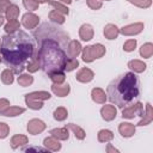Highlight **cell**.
Segmentation results:
<instances>
[{
  "instance_id": "cell-1",
  "label": "cell",
  "mask_w": 153,
  "mask_h": 153,
  "mask_svg": "<svg viewBox=\"0 0 153 153\" xmlns=\"http://www.w3.org/2000/svg\"><path fill=\"white\" fill-rule=\"evenodd\" d=\"M35 37L38 42V48L35 54L39 66L47 74L65 71L67 49L69 37L61 29L53 24L44 23L36 31Z\"/></svg>"
},
{
  "instance_id": "cell-2",
  "label": "cell",
  "mask_w": 153,
  "mask_h": 153,
  "mask_svg": "<svg viewBox=\"0 0 153 153\" xmlns=\"http://www.w3.org/2000/svg\"><path fill=\"white\" fill-rule=\"evenodd\" d=\"M0 51L4 62L12 68V72L19 74L26 68V62L33 56L35 41L25 31L16 30L2 37Z\"/></svg>"
},
{
  "instance_id": "cell-3",
  "label": "cell",
  "mask_w": 153,
  "mask_h": 153,
  "mask_svg": "<svg viewBox=\"0 0 153 153\" xmlns=\"http://www.w3.org/2000/svg\"><path fill=\"white\" fill-rule=\"evenodd\" d=\"M106 92L110 102L123 109L139 100L141 93L140 79L133 72L121 74L109 84Z\"/></svg>"
},
{
  "instance_id": "cell-4",
  "label": "cell",
  "mask_w": 153,
  "mask_h": 153,
  "mask_svg": "<svg viewBox=\"0 0 153 153\" xmlns=\"http://www.w3.org/2000/svg\"><path fill=\"white\" fill-rule=\"evenodd\" d=\"M105 54V48L102 44H93L84 48L82 50V60L86 62H91L94 59H99Z\"/></svg>"
},
{
  "instance_id": "cell-5",
  "label": "cell",
  "mask_w": 153,
  "mask_h": 153,
  "mask_svg": "<svg viewBox=\"0 0 153 153\" xmlns=\"http://www.w3.org/2000/svg\"><path fill=\"white\" fill-rule=\"evenodd\" d=\"M142 115H143V106L141 103H135L134 105H130L129 108H126L122 111L123 118H133L135 116H142Z\"/></svg>"
},
{
  "instance_id": "cell-6",
  "label": "cell",
  "mask_w": 153,
  "mask_h": 153,
  "mask_svg": "<svg viewBox=\"0 0 153 153\" xmlns=\"http://www.w3.org/2000/svg\"><path fill=\"white\" fill-rule=\"evenodd\" d=\"M44 129H45V124L41 120L33 118V120L29 121V123H27V131L32 135H36V134L43 131Z\"/></svg>"
},
{
  "instance_id": "cell-7",
  "label": "cell",
  "mask_w": 153,
  "mask_h": 153,
  "mask_svg": "<svg viewBox=\"0 0 153 153\" xmlns=\"http://www.w3.org/2000/svg\"><path fill=\"white\" fill-rule=\"evenodd\" d=\"M22 24L26 29H35L38 25V17L33 13H25L22 19Z\"/></svg>"
},
{
  "instance_id": "cell-8",
  "label": "cell",
  "mask_w": 153,
  "mask_h": 153,
  "mask_svg": "<svg viewBox=\"0 0 153 153\" xmlns=\"http://www.w3.org/2000/svg\"><path fill=\"white\" fill-rule=\"evenodd\" d=\"M143 30V24L142 23H135V24H130L127 26H123L121 29V32L126 36H131V35H136L140 33Z\"/></svg>"
},
{
  "instance_id": "cell-9",
  "label": "cell",
  "mask_w": 153,
  "mask_h": 153,
  "mask_svg": "<svg viewBox=\"0 0 153 153\" xmlns=\"http://www.w3.org/2000/svg\"><path fill=\"white\" fill-rule=\"evenodd\" d=\"M81 51V45L78 41H71L68 43V47L66 49V54H67V57H71V59H75Z\"/></svg>"
},
{
  "instance_id": "cell-10",
  "label": "cell",
  "mask_w": 153,
  "mask_h": 153,
  "mask_svg": "<svg viewBox=\"0 0 153 153\" xmlns=\"http://www.w3.org/2000/svg\"><path fill=\"white\" fill-rule=\"evenodd\" d=\"M93 76H94V74L90 68H82L75 75L76 80L80 81V82H88V81H91L93 79Z\"/></svg>"
},
{
  "instance_id": "cell-11",
  "label": "cell",
  "mask_w": 153,
  "mask_h": 153,
  "mask_svg": "<svg viewBox=\"0 0 153 153\" xmlns=\"http://www.w3.org/2000/svg\"><path fill=\"white\" fill-rule=\"evenodd\" d=\"M100 114H102V117L105 121H111L116 117L117 111H116L115 106H112V105H104L100 110Z\"/></svg>"
},
{
  "instance_id": "cell-12",
  "label": "cell",
  "mask_w": 153,
  "mask_h": 153,
  "mask_svg": "<svg viewBox=\"0 0 153 153\" xmlns=\"http://www.w3.org/2000/svg\"><path fill=\"white\" fill-rule=\"evenodd\" d=\"M118 130L121 133L122 136L124 137H129V136H133L134 133H135V126L131 124V123H121L120 127H118Z\"/></svg>"
},
{
  "instance_id": "cell-13",
  "label": "cell",
  "mask_w": 153,
  "mask_h": 153,
  "mask_svg": "<svg viewBox=\"0 0 153 153\" xmlns=\"http://www.w3.org/2000/svg\"><path fill=\"white\" fill-rule=\"evenodd\" d=\"M120 33V30L116 25L114 24H108L105 27H104V36L108 38V39H115Z\"/></svg>"
},
{
  "instance_id": "cell-14",
  "label": "cell",
  "mask_w": 153,
  "mask_h": 153,
  "mask_svg": "<svg viewBox=\"0 0 153 153\" xmlns=\"http://www.w3.org/2000/svg\"><path fill=\"white\" fill-rule=\"evenodd\" d=\"M79 35L81 37V39L84 41H90L93 37V29L90 24H84L80 30H79Z\"/></svg>"
},
{
  "instance_id": "cell-15",
  "label": "cell",
  "mask_w": 153,
  "mask_h": 153,
  "mask_svg": "<svg viewBox=\"0 0 153 153\" xmlns=\"http://www.w3.org/2000/svg\"><path fill=\"white\" fill-rule=\"evenodd\" d=\"M51 91H53L56 96H59V97H65V96H67L68 92H69V85H68V84H66V85L54 84V85L51 86Z\"/></svg>"
},
{
  "instance_id": "cell-16",
  "label": "cell",
  "mask_w": 153,
  "mask_h": 153,
  "mask_svg": "<svg viewBox=\"0 0 153 153\" xmlns=\"http://www.w3.org/2000/svg\"><path fill=\"white\" fill-rule=\"evenodd\" d=\"M50 134H51L53 137H55L57 140H67L68 136H69L67 127L66 128H56V129H53V130H50Z\"/></svg>"
},
{
  "instance_id": "cell-17",
  "label": "cell",
  "mask_w": 153,
  "mask_h": 153,
  "mask_svg": "<svg viewBox=\"0 0 153 153\" xmlns=\"http://www.w3.org/2000/svg\"><path fill=\"white\" fill-rule=\"evenodd\" d=\"M92 99L96 102V103H99V104H103L105 103V99H106V96H105V92L99 88V87H96L92 90Z\"/></svg>"
},
{
  "instance_id": "cell-18",
  "label": "cell",
  "mask_w": 153,
  "mask_h": 153,
  "mask_svg": "<svg viewBox=\"0 0 153 153\" xmlns=\"http://www.w3.org/2000/svg\"><path fill=\"white\" fill-rule=\"evenodd\" d=\"M25 98H30V99H37V100H45L50 98V93L45 92V91H38V92H32V93H27L25 96Z\"/></svg>"
},
{
  "instance_id": "cell-19",
  "label": "cell",
  "mask_w": 153,
  "mask_h": 153,
  "mask_svg": "<svg viewBox=\"0 0 153 153\" xmlns=\"http://www.w3.org/2000/svg\"><path fill=\"white\" fill-rule=\"evenodd\" d=\"M152 120H153L152 108H151V104H147V105H146V114L143 112V115H142V120L137 123V126H146V124H148Z\"/></svg>"
},
{
  "instance_id": "cell-20",
  "label": "cell",
  "mask_w": 153,
  "mask_h": 153,
  "mask_svg": "<svg viewBox=\"0 0 153 153\" xmlns=\"http://www.w3.org/2000/svg\"><path fill=\"white\" fill-rule=\"evenodd\" d=\"M44 146L48 148V149H50V151H59L60 148H61V145H60V142L57 141V139H55V137H47V139H44Z\"/></svg>"
},
{
  "instance_id": "cell-21",
  "label": "cell",
  "mask_w": 153,
  "mask_h": 153,
  "mask_svg": "<svg viewBox=\"0 0 153 153\" xmlns=\"http://www.w3.org/2000/svg\"><path fill=\"white\" fill-rule=\"evenodd\" d=\"M25 143H27V137L25 135H14L11 139V146H12V148H17V147L23 146Z\"/></svg>"
},
{
  "instance_id": "cell-22",
  "label": "cell",
  "mask_w": 153,
  "mask_h": 153,
  "mask_svg": "<svg viewBox=\"0 0 153 153\" xmlns=\"http://www.w3.org/2000/svg\"><path fill=\"white\" fill-rule=\"evenodd\" d=\"M128 67L131 68L134 72H137V73H141L146 69V65L142 61H139V60H133V61L128 62Z\"/></svg>"
},
{
  "instance_id": "cell-23",
  "label": "cell",
  "mask_w": 153,
  "mask_h": 153,
  "mask_svg": "<svg viewBox=\"0 0 153 153\" xmlns=\"http://www.w3.org/2000/svg\"><path fill=\"white\" fill-rule=\"evenodd\" d=\"M24 109L19 108V106H8L7 109H5L2 112H0L4 116H18L19 114H23Z\"/></svg>"
},
{
  "instance_id": "cell-24",
  "label": "cell",
  "mask_w": 153,
  "mask_h": 153,
  "mask_svg": "<svg viewBox=\"0 0 153 153\" xmlns=\"http://www.w3.org/2000/svg\"><path fill=\"white\" fill-rule=\"evenodd\" d=\"M112 139H114V134L110 130L103 129L98 133V141L100 142H108V141H111Z\"/></svg>"
},
{
  "instance_id": "cell-25",
  "label": "cell",
  "mask_w": 153,
  "mask_h": 153,
  "mask_svg": "<svg viewBox=\"0 0 153 153\" xmlns=\"http://www.w3.org/2000/svg\"><path fill=\"white\" fill-rule=\"evenodd\" d=\"M18 16H19V8L16 5H11L6 11V18L8 20H13V19H17Z\"/></svg>"
},
{
  "instance_id": "cell-26",
  "label": "cell",
  "mask_w": 153,
  "mask_h": 153,
  "mask_svg": "<svg viewBox=\"0 0 153 153\" xmlns=\"http://www.w3.org/2000/svg\"><path fill=\"white\" fill-rule=\"evenodd\" d=\"M49 19L53 20V22H55V23H57V24H63V23H65V17H63V14L60 13V12H57L56 10L50 11V13H49Z\"/></svg>"
},
{
  "instance_id": "cell-27",
  "label": "cell",
  "mask_w": 153,
  "mask_h": 153,
  "mask_svg": "<svg viewBox=\"0 0 153 153\" xmlns=\"http://www.w3.org/2000/svg\"><path fill=\"white\" fill-rule=\"evenodd\" d=\"M140 54H141V56H143V57H146V59L151 57L152 54H153V44H152V43H146V44H143V45L140 48Z\"/></svg>"
},
{
  "instance_id": "cell-28",
  "label": "cell",
  "mask_w": 153,
  "mask_h": 153,
  "mask_svg": "<svg viewBox=\"0 0 153 153\" xmlns=\"http://www.w3.org/2000/svg\"><path fill=\"white\" fill-rule=\"evenodd\" d=\"M66 127L73 130V133L75 134V137H76V139L82 140V139L85 137V131H84L80 127H78V126H75V124H73V123H69V124H67Z\"/></svg>"
},
{
  "instance_id": "cell-29",
  "label": "cell",
  "mask_w": 153,
  "mask_h": 153,
  "mask_svg": "<svg viewBox=\"0 0 153 153\" xmlns=\"http://www.w3.org/2000/svg\"><path fill=\"white\" fill-rule=\"evenodd\" d=\"M1 80L4 84L6 85H10L13 82V72L10 71V69H5L2 73H1Z\"/></svg>"
},
{
  "instance_id": "cell-30",
  "label": "cell",
  "mask_w": 153,
  "mask_h": 153,
  "mask_svg": "<svg viewBox=\"0 0 153 153\" xmlns=\"http://www.w3.org/2000/svg\"><path fill=\"white\" fill-rule=\"evenodd\" d=\"M33 81V78L30 74H22L20 76H18V84L20 86H29L31 85Z\"/></svg>"
},
{
  "instance_id": "cell-31",
  "label": "cell",
  "mask_w": 153,
  "mask_h": 153,
  "mask_svg": "<svg viewBox=\"0 0 153 153\" xmlns=\"http://www.w3.org/2000/svg\"><path fill=\"white\" fill-rule=\"evenodd\" d=\"M19 29V22L17 19H13V20H8V23L5 25V31L7 33H11V32H14L16 30Z\"/></svg>"
},
{
  "instance_id": "cell-32",
  "label": "cell",
  "mask_w": 153,
  "mask_h": 153,
  "mask_svg": "<svg viewBox=\"0 0 153 153\" xmlns=\"http://www.w3.org/2000/svg\"><path fill=\"white\" fill-rule=\"evenodd\" d=\"M39 67H41V66H39V62H38V60H37V57L33 55V56L31 57V61L26 65L27 71H29V72H31V73H33V72L38 71V68H39Z\"/></svg>"
},
{
  "instance_id": "cell-33",
  "label": "cell",
  "mask_w": 153,
  "mask_h": 153,
  "mask_svg": "<svg viewBox=\"0 0 153 153\" xmlns=\"http://www.w3.org/2000/svg\"><path fill=\"white\" fill-rule=\"evenodd\" d=\"M25 102L27 104V106L30 109H33V110H38L43 106V103L42 100H37V99H30V98H25Z\"/></svg>"
},
{
  "instance_id": "cell-34",
  "label": "cell",
  "mask_w": 153,
  "mask_h": 153,
  "mask_svg": "<svg viewBox=\"0 0 153 153\" xmlns=\"http://www.w3.org/2000/svg\"><path fill=\"white\" fill-rule=\"evenodd\" d=\"M50 79L54 81V84H62L65 81V74L62 72H56V73H51L49 74Z\"/></svg>"
},
{
  "instance_id": "cell-35",
  "label": "cell",
  "mask_w": 153,
  "mask_h": 153,
  "mask_svg": "<svg viewBox=\"0 0 153 153\" xmlns=\"http://www.w3.org/2000/svg\"><path fill=\"white\" fill-rule=\"evenodd\" d=\"M67 110L65 109V108H57L56 110H55V112H54V117H55V120H57V121H63L66 117H67Z\"/></svg>"
},
{
  "instance_id": "cell-36",
  "label": "cell",
  "mask_w": 153,
  "mask_h": 153,
  "mask_svg": "<svg viewBox=\"0 0 153 153\" xmlns=\"http://www.w3.org/2000/svg\"><path fill=\"white\" fill-rule=\"evenodd\" d=\"M78 65H79L78 60H75V59H71V57H67L66 66H65V71L71 72V71H73L75 67H78Z\"/></svg>"
},
{
  "instance_id": "cell-37",
  "label": "cell",
  "mask_w": 153,
  "mask_h": 153,
  "mask_svg": "<svg viewBox=\"0 0 153 153\" xmlns=\"http://www.w3.org/2000/svg\"><path fill=\"white\" fill-rule=\"evenodd\" d=\"M49 2H50L51 6L55 7V10H56L57 12H60V13H62V14H68V8H67L65 5H62V4L57 2V1H49Z\"/></svg>"
},
{
  "instance_id": "cell-38",
  "label": "cell",
  "mask_w": 153,
  "mask_h": 153,
  "mask_svg": "<svg viewBox=\"0 0 153 153\" xmlns=\"http://www.w3.org/2000/svg\"><path fill=\"white\" fill-rule=\"evenodd\" d=\"M128 1L134 4L135 6H139V7H142V8H147L152 4V0H128Z\"/></svg>"
},
{
  "instance_id": "cell-39",
  "label": "cell",
  "mask_w": 153,
  "mask_h": 153,
  "mask_svg": "<svg viewBox=\"0 0 153 153\" xmlns=\"http://www.w3.org/2000/svg\"><path fill=\"white\" fill-rule=\"evenodd\" d=\"M23 4L29 11H35V10L38 8V4L39 2H37L36 0H23Z\"/></svg>"
},
{
  "instance_id": "cell-40",
  "label": "cell",
  "mask_w": 153,
  "mask_h": 153,
  "mask_svg": "<svg viewBox=\"0 0 153 153\" xmlns=\"http://www.w3.org/2000/svg\"><path fill=\"white\" fill-rule=\"evenodd\" d=\"M135 47H136V41L135 39H129L123 44V49L126 51H133L135 49Z\"/></svg>"
},
{
  "instance_id": "cell-41",
  "label": "cell",
  "mask_w": 153,
  "mask_h": 153,
  "mask_svg": "<svg viewBox=\"0 0 153 153\" xmlns=\"http://www.w3.org/2000/svg\"><path fill=\"white\" fill-rule=\"evenodd\" d=\"M8 131H10V128L6 123H2L0 122V139H4L8 135Z\"/></svg>"
},
{
  "instance_id": "cell-42",
  "label": "cell",
  "mask_w": 153,
  "mask_h": 153,
  "mask_svg": "<svg viewBox=\"0 0 153 153\" xmlns=\"http://www.w3.org/2000/svg\"><path fill=\"white\" fill-rule=\"evenodd\" d=\"M87 5L92 10H98L102 7V0H87Z\"/></svg>"
},
{
  "instance_id": "cell-43",
  "label": "cell",
  "mask_w": 153,
  "mask_h": 153,
  "mask_svg": "<svg viewBox=\"0 0 153 153\" xmlns=\"http://www.w3.org/2000/svg\"><path fill=\"white\" fill-rule=\"evenodd\" d=\"M10 6H11L10 0H0V13L6 12Z\"/></svg>"
},
{
  "instance_id": "cell-44",
  "label": "cell",
  "mask_w": 153,
  "mask_h": 153,
  "mask_svg": "<svg viewBox=\"0 0 153 153\" xmlns=\"http://www.w3.org/2000/svg\"><path fill=\"white\" fill-rule=\"evenodd\" d=\"M10 106V102L7 99H0V112H2L5 109H7Z\"/></svg>"
},
{
  "instance_id": "cell-45",
  "label": "cell",
  "mask_w": 153,
  "mask_h": 153,
  "mask_svg": "<svg viewBox=\"0 0 153 153\" xmlns=\"http://www.w3.org/2000/svg\"><path fill=\"white\" fill-rule=\"evenodd\" d=\"M111 151H112V152H117V149H115L114 147H111V146L109 145V146H108V152H111Z\"/></svg>"
},
{
  "instance_id": "cell-46",
  "label": "cell",
  "mask_w": 153,
  "mask_h": 153,
  "mask_svg": "<svg viewBox=\"0 0 153 153\" xmlns=\"http://www.w3.org/2000/svg\"><path fill=\"white\" fill-rule=\"evenodd\" d=\"M60 1H62V2H65V4H67V5L72 2V0H60Z\"/></svg>"
},
{
  "instance_id": "cell-47",
  "label": "cell",
  "mask_w": 153,
  "mask_h": 153,
  "mask_svg": "<svg viewBox=\"0 0 153 153\" xmlns=\"http://www.w3.org/2000/svg\"><path fill=\"white\" fill-rule=\"evenodd\" d=\"M2 24H4V17L0 16V25H2Z\"/></svg>"
},
{
  "instance_id": "cell-48",
  "label": "cell",
  "mask_w": 153,
  "mask_h": 153,
  "mask_svg": "<svg viewBox=\"0 0 153 153\" xmlns=\"http://www.w3.org/2000/svg\"><path fill=\"white\" fill-rule=\"evenodd\" d=\"M36 1H37V2H47L48 0H36Z\"/></svg>"
},
{
  "instance_id": "cell-49",
  "label": "cell",
  "mask_w": 153,
  "mask_h": 153,
  "mask_svg": "<svg viewBox=\"0 0 153 153\" xmlns=\"http://www.w3.org/2000/svg\"><path fill=\"white\" fill-rule=\"evenodd\" d=\"M0 61H1V57H0Z\"/></svg>"
},
{
  "instance_id": "cell-50",
  "label": "cell",
  "mask_w": 153,
  "mask_h": 153,
  "mask_svg": "<svg viewBox=\"0 0 153 153\" xmlns=\"http://www.w3.org/2000/svg\"><path fill=\"white\" fill-rule=\"evenodd\" d=\"M106 1H109V0H106Z\"/></svg>"
}]
</instances>
